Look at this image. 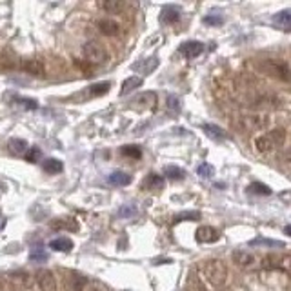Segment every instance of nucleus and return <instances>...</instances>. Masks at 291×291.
<instances>
[{
  "label": "nucleus",
  "instance_id": "11",
  "mask_svg": "<svg viewBox=\"0 0 291 291\" xmlns=\"http://www.w3.org/2000/svg\"><path fill=\"white\" fill-rule=\"evenodd\" d=\"M38 286L42 291H57V282H55V275L49 270H42L37 273Z\"/></svg>",
  "mask_w": 291,
  "mask_h": 291
},
{
  "label": "nucleus",
  "instance_id": "18",
  "mask_svg": "<svg viewBox=\"0 0 291 291\" xmlns=\"http://www.w3.org/2000/svg\"><path fill=\"white\" fill-rule=\"evenodd\" d=\"M49 248L53 249V251H60V253H68L73 249V240L68 237H58L53 238L51 242H49Z\"/></svg>",
  "mask_w": 291,
  "mask_h": 291
},
{
  "label": "nucleus",
  "instance_id": "24",
  "mask_svg": "<svg viewBox=\"0 0 291 291\" xmlns=\"http://www.w3.org/2000/svg\"><path fill=\"white\" fill-rule=\"evenodd\" d=\"M100 9H104L106 13H109V15H116V13H120L126 5H124V2H120V0H104V2H100Z\"/></svg>",
  "mask_w": 291,
  "mask_h": 291
},
{
  "label": "nucleus",
  "instance_id": "34",
  "mask_svg": "<svg viewBox=\"0 0 291 291\" xmlns=\"http://www.w3.org/2000/svg\"><path fill=\"white\" fill-rule=\"evenodd\" d=\"M137 215V207L135 206H122L118 209V217L120 218H131Z\"/></svg>",
  "mask_w": 291,
  "mask_h": 291
},
{
  "label": "nucleus",
  "instance_id": "19",
  "mask_svg": "<svg viewBox=\"0 0 291 291\" xmlns=\"http://www.w3.org/2000/svg\"><path fill=\"white\" fill-rule=\"evenodd\" d=\"M202 129H204V133H206L207 137L213 138V140H217V142H222V140L228 138V135H226V131H224L222 127L215 126V124H204Z\"/></svg>",
  "mask_w": 291,
  "mask_h": 291
},
{
  "label": "nucleus",
  "instance_id": "28",
  "mask_svg": "<svg viewBox=\"0 0 291 291\" xmlns=\"http://www.w3.org/2000/svg\"><path fill=\"white\" fill-rule=\"evenodd\" d=\"M164 175L171 180H182L186 177V171L182 168H179V166H166Z\"/></svg>",
  "mask_w": 291,
  "mask_h": 291
},
{
  "label": "nucleus",
  "instance_id": "43",
  "mask_svg": "<svg viewBox=\"0 0 291 291\" xmlns=\"http://www.w3.org/2000/svg\"><path fill=\"white\" fill-rule=\"evenodd\" d=\"M190 291H206V290H202V288H191Z\"/></svg>",
  "mask_w": 291,
  "mask_h": 291
},
{
  "label": "nucleus",
  "instance_id": "14",
  "mask_svg": "<svg viewBox=\"0 0 291 291\" xmlns=\"http://www.w3.org/2000/svg\"><path fill=\"white\" fill-rule=\"evenodd\" d=\"M273 24L282 31H291V9L279 11L277 15H273Z\"/></svg>",
  "mask_w": 291,
  "mask_h": 291
},
{
  "label": "nucleus",
  "instance_id": "36",
  "mask_svg": "<svg viewBox=\"0 0 291 291\" xmlns=\"http://www.w3.org/2000/svg\"><path fill=\"white\" fill-rule=\"evenodd\" d=\"M200 218V213L198 211H188V213H180V215H177V222L179 220H198Z\"/></svg>",
  "mask_w": 291,
  "mask_h": 291
},
{
  "label": "nucleus",
  "instance_id": "16",
  "mask_svg": "<svg viewBox=\"0 0 291 291\" xmlns=\"http://www.w3.org/2000/svg\"><path fill=\"white\" fill-rule=\"evenodd\" d=\"M180 20V7L177 5H166L160 13V22L162 24H175Z\"/></svg>",
  "mask_w": 291,
  "mask_h": 291
},
{
  "label": "nucleus",
  "instance_id": "23",
  "mask_svg": "<svg viewBox=\"0 0 291 291\" xmlns=\"http://www.w3.org/2000/svg\"><path fill=\"white\" fill-rule=\"evenodd\" d=\"M142 188L144 190H162L164 188V179L160 177V175H148L146 180L142 182Z\"/></svg>",
  "mask_w": 291,
  "mask_h": 291
},
{
  "label": "nucleus",
  "instance_id": "41",
  "mask_svg": "<svg viewBox=\"0 0 291 291\" xmlns=\"http://www.w3.org/2000/svg\"><path fill=\"white\" fill-rule=\"evenodd\" d=\"M82 291H104V290H102V288H98L97 284H88V286H86Z\"/></svg>",
  "mask_w": 291,
  "mask_h": 291
},
{
  "label": "nucleus",
  "instance_id": "21",
  "mask_svg": "<svg viewBox=\"0 0 291 291\" xmlns=\"http://www.w3.org/2000/svg\"><path fill=\"white\" fill-rule=\"evenodd\" d=\"M107 182L111 186H127L131 184V175H127L126 171H113L107 177Z\"/></svg>",
  "mask_w": 291,
  "mask_h": 291
},
{
  "label": "nucleus",
  "instance_id": "15",
  "mask_svg": "<svg viewBox=\"0 0 291 291\" xmlns=\"http://www.w3.org/2000/svg\"><path fill=\"white\" fill-rule=\"evenodd\" d=\"M249 248H284L286 244L282 240H273V238H266V237H257L253 240L248 242Z\"/></svg>",
  "mask_w": 291,
  "mask_h": 291
},
{
  "label": "nucleus",
  "instance_id": "6",
  "mask_svg": "<svg viewBox=\"0 0 291 291\" xmlns=\"http://www.w3.org/2000/svg\"><path fill=\"white\" fill-rule=\"evenodd\" d=\"M231 260L244 271H259L260 270V259L251 251L237 249L231 253Z\"/></svg>",
  "mask_w": 291,
  "mask_h": 291
},
{
  "label": "nucleus",
  "instance_id": "5",
  "mask_svg": "<svg viewBox=\"0 0 291 291\" xmlns=\"http://www.w3.org/2000/svg\"><path fill=\"white\" fill-rule=\"evenodd\" d=\"M270 118L266 115H240L235 120V127H238L240 131H260L268 127Z\"/></svg>",
  "mask_w": 291,
  "mask_h": 291
},
{
  "label": "nucleus",
  "instance_id": "22",
  "mask_svg": "<svg viewBox=\"0 0 291 291\" xmlns=\"http://www.w3.org/2000/svg\"><path fill=\"white\" fill-rule=\"evenodd\" d=\"M142 86V79L140 77H129V79H126L124 82H122V88H120V95H129L131 91H135L137 88H140Z\"/></svg>",
  "mask_w": 291,
  "mask_h": 291
},
{
  "label": "nucleus",
  "instance_id": "3",
  "mask_svg": "<svg viewBox=\"0 0 291 291\" xmlns=\"http://www.w3.org/2000/svg\"><path fill=\"white\" fill-rule=\"evenodd\" d=\"M257 68H259L264 75H268L271 79L281 80V82H290L291 80V68L286 62H282V60L264 58V60H259V62H257Z\"/></svg>",
  "mask_w": 291,
  "mask_h": 291
},
{
  "label": "nucleus",
  "instance_id": "40",
  "mask_svg": "<svg viewBox=\"0 0 291 291\" xmlns=\"http://www.w3.org/2000/svg\"><path fill=\"white\" fill-rule=\"evenodd\" d=\"M38 157H40V149L38 148H33L31 151H29V155H27V159L31 160V162H37Z\"/></svg>",
  "mask_w": 291,
  "mask_h": 291
},
{
  "label": "nucleus",
  "instance_id": "10",
  "mask_svg": "<svg viewBox=\"0 0 291 291\" xmlns=\"http://www.w3.org/2000/svg\"><path fill=\"white\" fill-rule=\"evenodd\" d=\"M179 51L184 55L186 58H196L198 55L204 51V44L198 42V40H188L179 48Z\"/></svg>",
  "mask_w": 291,
  "mask_h": 291
},
{
  "label": "nucleus",
  "instance_id": "12",
  "mask_svg": "<svg viewBox=\"0 0 291 291\" xmlns=\"http://www.w3.org/2000/svg\"><path fill=\"white\" fill-rule=\"evenodd\" d=\"M7 149H9V153L15 155V157H24V155H27V151H29V144H27L24 138H9Z\"/></svg>",
  "mask_w": 291,
  "mask_h": 291
},
{
  "label": "nucleus",
  "instance_id": "31",
  "mask_svg": "<svg viewBox=\"0 0 291 291\" xmlns=\"http://www.w3.org/2000/svg\"><path fill=\"white\" fill-rule=\"evenodd\" d=\"M109 82H98V84H93L90 86V95L91 97H102L106 95L107 91H109Z\"/></svg>",
  "mask_w": 291,
  "mask_h": 291
},
{
  "label": "nucleus",
  "instance_id": "32",
  "mask_svg": "<svg viewBox=\"0 0 291 291\" xmlns=\"http://www.w3.org/2000/svg\"><path fill=\"white\" fill-rule=\"evenodd\" d=\"M122 155H126V157H129V159H140L142 157V149L138 148V146H126V148L120 149Z\"/></svg>",
  "mask_w": 291,
  "mask_h": 291
},
{
  "label": "nucleus",
  "instance_id": "35",
  "mask_svg": "<svg viewBox=\"0 0 291 291\" xmlns=\"http://www.w3.org/2000/svg\"><path fill=\"white\" fill-rule=\"evenodd\" d=\"M204 24H206V26H222L224 18L218 15H207V16H204Z\"/></svg>",
  "mask_w": 291,
  "mask_h": 291
},
{
  "label": "nucleus",
  "instance_id": "29",
  "mask_svg": "<svg viewBox=\"0 0 291 291\" xmlns=\"http://www.w3.org/2000/svg\"><path fill=\"white\" fill-rule=\"evenodd\" d=\"M51 228H55V229H71V231H75L79 226H77V222H75L73 218H58V220L51 222Z\"/></svg>",
  "mask_w": 291,
  "mask_h": 291
},
{
  "label": "nucleus",
  "instance_id": "20",
  "mask_svg": "<svg viewBox=\"0 0 291 291\" xmlns=\"http://www.w3.org/2000/svg\"><path fill=\"white\" fill-rule=\"evenodd\" d=\"M98 29H100V33L107 35V37H113V35L120 31V26L115 20H111V18H102V20H98Z\"/></svg>",
  "mask_w": 291,
  "mask_h": 291
},
{
  "label": "nucleus",
  "instance_id": "33",
  "mask_svg": "<svg viewBox=\"0 0 291 291\" xmlns=\"http://www.w3.org/2000/svg\"><path fill=\"white\" fill-rule=\"evenodd\" d=\"M196 175H200L202 179H211L213 175H215V168H213L211 164L204 162V164H200L196 168Z\"/></svg>",
  "mask_w": 291,
  "mask_h": 291
},
{
  "label": "nucleus",
  "instance_id": "26",
  "mask_svg": "<svg viewBox=\"0 0 291 291\" xmlns=\"http://www.w3.org/2000/svg\"><path fill=\"white\" fill-rule=\"evenodd\" d=\"M48 251L42 248V246H33L31 251H29V260L31 262H46L48 260Z\"/></svg>",
  "mask_w": 291,
  "mask_h": 291
},
{
  "label": "nucleus",
  "instance_id": "9",
  "mask_svg": "<svg viewBox=\"0 0 291 291\" xmlns=\"http://www.w3.org/2000/svg\"><path fill=\"white\" fill-rule=\"evenodd\" d=\"M195 237L200 244H211V242H217L218 238H220V233L215 228H211V226H202V228L196 229Z\"/></svg>",
  "mask_w": 291,
  "mask_h": 291
},
{
  "label": "nucleus",
  "instance_id": "25",
  "mask_svg": "<svg viewBox=\"0 0 291 291\" xmlns=\"http://www.w3.org/2000/svg\"><path fill=\"white\" fill-rule=\"evenodd\" d=\"M42 170L46 171V173L55 175V173H60V171L64 170V164L57 159H46L42 162Z\"/></svg>",
  "mask_w": 291,
  "mask_h": 291
},
{
  "label": "nucleus",
  "instance_id": "4",
  "mask_svg": "<svg viewBox=\"0 0 291 291\" xmlns=\"http://www.w3.org/2000/svg\"><path fill=\"white\" fill-rule=\"evenodd\" d=\"M260 270L281 271L291 275V255L290 253H268L260 259Z\"/></svg>",
  "mask_w": 291,
  "mask_h": 291
},
{
  "label": "nucleus",
  "instance_id": "27",
  "mask_svg": "<svg viewBox=\"0 0 291 291\" xmlns=\"http://www.w3.org/2000/svg\"><path fill=\"white\" fill-rule=\"evenodd\" d=\"M16 64H18V60H16L15 55L9 53V51H5V53L0 55V68L2 69H15Z\"/></svg>",
  "mask_w": 291,
  "mask_h": 291
},
{
  "label": "nucleus",
  "instance_id": "13",
  "mask_svg": "<svg viewBox=\"0 0 291 291\" xmlns=\"http://www.w3.org/2000/svg\"><path fill=\"white\" fill-rule=\"evenodd\" d=\"M157 66H159V58H157V57H149V58H144V60H140V62L133 64V69H135V71H138V73H142V75H149V73H153L155 69H157Z\"/></svg>",
  "mask_w": 291,
  "mask_h": 291
},
{
  "label": "nucleus",
  "instance_id": "39",
  "mask_svg": "<svg viewBox=\"0 0 291 291\" xmlns=\"http://www.w3.org/2000/svg\"><path fill=\"white\" fill-rule=\"evenodd\" d=\"M279 198H281V200L284 202V204H291V190L279 193Z\"/></svg>",
  "mask_w": 291,
  "mask_h": 291
},
{
  "label": "nucleus",
  "instance_id": "38",
  "mask_svg": "<svg viewBox=\"0 0 291 291\" xmlns=\"http://www.w3.org/2000/svg\"><path fill=\"white\" fill-rule=\"evenodd\" d=\"M18 102H20V106L22 107H27V109H37V102H35V100H31V98H20V100H18Z\"/></svg>",
  "mask_w": 291,
  "mask_h": 291
},
{
  "label": "nucleus",
  "instance_id": "1",
  "mask_svg": "<svg viewBox=\"0 0 291 291\" xmlns=\"http://www.w3.org/2000/svg\"><path fill=\"white\" fill-rule=\"evenodd\" d=\"M200 273L204 281H207L211 286L220 288L228 281V268L224 266L222 260H206L200 266Z\"/></svg>",
  "mask_w": 291,
  "mask_h": 291
},
{
  "label": "nucleus",
  "instance_id": "37",
  "mask_svg": "<svg viewBox=\"0 0 291 291\" xmlns=\"http://www.w3.org/2000/svg\"><path fill=\"white\" fill-rule=\"evenodd\" d=\"M168 111L170 113H179L180 111V102L177 97H168Z\"/></svg>",
  "mask_w": 291,
  "mask_h": 291
},
{
  "label": "nucleus",
  "instance_id": "30",
  "mask_svg": "<svg viewBox=\"0 0 291 291\" xmlns=\"http://www.w3.org/2000/svg\"><path fill=\"white\" fill-rule=\"evenodd\" d=\"M248 191H249V193H253V195H264V196L271 195L270 186L262 184V182H251V184H249V188H248Z\"/></svg>",
  "mask_w": 291,
  "mask_h": 291
},
{
  "label": "nucleus",
  "instance_id": "8",
  "mask_svg": "<svg viewBox=\"0 0 291 291\" xmlns=\"http://www.w3.org/2000/svg\"><path fill=\"white\" fill-rule=\"evenodd\" d=\"M133 106L140 109H153L157 107V93L155 91H144L133 98Z\"/></svg>",
  "mask_w": 291,
  "mask_h": 291
},
{
  "label": "nucleus",
  "instance_id": "2",
  "mask_svg": "<svg viewBox=\"0 0 291 291\" xmlns=\"http://www.w3.org/2000/svg\"><path fill=\"white\" fill-rule=\"evenodd\" d=\"M284 142H286V129L277 127V129H271V131L255 138V149L259 153H270L273 149L281 148Z\"/></svg>",
  "mask_w": 291,
  "mask_h": 291
},
{
  "label": "nucleus",
  "instance_id": "7",
  "mask_svg": "<svg viewBox=\"0 0 291 291\" xmlns=\"http://www.w3.org/2000/svg\"><path fill=\"white\" fill-rule=\"evenodd\" d=\"M82 53H84L86 60L91 64H102V62H106V58H107L106 48H104L100 42H97V40L86 42L84 48H82Z\"/></svg>",
  "mask_w": 291,
  "mask_h": 291
},
{
  "label": "nucleus",
  "instance_id": "17",
  "mask_svg": "<svg viewBox=\"0 0 291 291\" xmlns=\"http://www.w3.org/2000/svg\"><path fill=\"white\" fill-rule=\"evenodd\" d=\"M20 68L24 69L26 73H31V75H42L44 73V66L38 58H26V60H22Z\"/></svg>",
  "mask_w": 291,
  "mask_h": 291
},
{
  "label": "nucleus",
  "instance_id": "42",
  "mask_svg": "<svg viewBox=\"0 0 291 291\" xmlns=\"http://www.w3.org/2000/svg\"><path fill=\"white\" fill-rule=\"evenodd\" d=\"M284 233L291 237V226H286V228H284Z\"/></svg>",
  "mask_w": 291,
  "mask_h": 291
}]
</instances>
